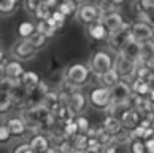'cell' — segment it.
I'll list each match as a JSON object with an SVG mask.
<instances>
[{
	"label": "cell",
	"instance_id": "obj_38",
	"mask_svg": "<svg viewBox=\"0 0 154 153\" xmlns=\"http://www.w3.org/2000/svg\"><path fill=\"white\" fill-rule=\"evenodd\" d=\"M5 61H7V58H5V51L2 49V46H0V64H5Z\"/></svg>",
	"mask_w": 154,
	"mask_h": 153
},
{
	"label": "cell",
	"instance_id": "obj_6",
	"mask_svg": "<svg viewBox=\"0 0 154 153\" xmlns=\"http://www.w3.org/2000/svg\"><path fill=\"white\" fill-rule=\"evenodd\" d=\"M3 124L8 128V131H10L13 139H16V140L26 139L29 128H27V124L22 120L21 115H14V113H11V112L7 113V115H3Z\"/></svg>",
	"mask_w": 154,
	"mask_h": 153
},
{
	"label": "cell",
	"instance_id": "obj_36",
	"mask_svg": "<svg viewBox=\"0 0 154 153\" xmlns=\"http://www.w3.org/2000/svg\"><path fill=\"white\" fill-rule=\"evenodd\" d=\"M11 153H33L30 150V147L27 142H19L18 145L13 147V150H11Z\"/></svg>",
	"mask_w": 154,
	"mask_h": 153
},
{
	"label": "cell",
	"instance_id": "obj_1",
	"mask_svg": "<svg viewBox=\"0 0 154 153\" xmlns=\"http://www.w3.org/2000/svg\"><path fill=\"white\" fill-rule=\"evenodd\" d=\"M91 70L88 64L83 62H75V64H68L64 70V84L72 88H84L91 81Z\"/></svg>",
	"mask_w": 154,
	"mask_h": 153
},
{
	"label": "cell",
	"instance_id": "obj_30",
	"mask_svg": "<svg viewBox=\"0 0 154 153\" xmlns=\"http://www.w3.org/2000/svg\"><path fill=\"white\" fill-rule=\"evenodd\" d=\"M70 140H72V145L75 150H83V151L86 150V147H88V134L86 132H78Z\"/></svg>",
	"mask_w": 154,
	"mask_h": 153
},
{
	"label": "cell",
	"instance_id": "obj_2",
	"mask_svg": "<svg viewBox=\"0 0 154 153\" xmlns=\"http://www.w3.org/2000/svg\"><path fill=\"white\" fill-rule=\"evenodd\" d=\"M113 65H115V53L108 48H99L92 51V54L89 56L88 61L89 70L95 77H100L102 73L113 69Z\"/></svg>",
	"mask_w": 154,
	"mask_h": 153
},
{
	"label": "cell",
	"instance_id": "obj_24",
	"mask_svg": "<svg viewBox=\"0 0 154 153\" xmlns=\"http://www.w3.org/2000/svg\"><path fill=\"white\" fill-rule=\"evenodd\" d=\"M37 32V24L32 21H22L18 26V30H16V35L18 38H29L33 33Z\"/></svg>",
	"mask_w": 154,
	"mask_h": 153
},
{
	"label": "cell",
	"instance_id": "obj_40",
	"mask_svg": "<svg viewBox=\"0 0 154 153\" xmlns=\"http://www.w3.org/2000/svg\"><path fill=\"white\" fill-rule=\"evenodd\" d=\"M43 153H56V148H54V147H53V145H51V147H49V148H48V150H45Z\"/></svg>",
	"mask_w": 154,
	"mask_h": 153
},
{
	"label": "cell",
	"instance_id": "obj_25",
	"mask_svg": "<svg viewBox=\"0 0 154 153\" xmlns=\"http://www.w3.org/2000/svg\"><path fill=\"white\" fill-rule=\"evenodd\" d=\"M56 7H57V10L68 19V18H73V16H75L78 5L73 2V0H60V2H57Z\"/></svg>",
	"mask_w": 154,
	"mask_h": 153
},
{
	"label": "cell",
	"instance_id": "obj_13",
	"mask_svg": "<svg viewBox=\"0 0 154 153\" xmlns=\"http://www.w3.org/2000/svg\"><path fill=\"white\" fill-rule=\"evenodd\" d=\"M141 118H143V115L137 110V109H134V107H129L127 110H125L121 116H119V121H121V124H122V129L124 131H132L134 128H137L140 124V121H141Z\"/></svg>",
	"mask_w": 154,
	"mask_h": 153
},
{
	"label": "cell",
	"instance_id": "obj_12",
	"mask_svg": "<svg viewBox=\"0 0 154 153\" xmlns=\"http://www.w3.org/2000/svg\"><path fill=\"white\" fill-rule=\"evenodd\" d=\"M124 16L121 14L119 8H113V10H106L103 11V16H102V24H103L108 32L115 30V29H119L122 24H124Z\"/></svg>",
	"mask_w": 154,
	"mask_h": 153
},
{
	"label": "cell",
	"instance_id": "obj_44",
	"mask_svg": "<svg viewBox=\"0 0 154 153\" xmlns=\"http://www.w3.org/2000/svg\"><path fill=\"white\" fill-rule=\"evenodd\" d=\"M2 78H3V77H0V83H2Z\"/></svg>",
	"mask_w": 154,
	"mask_h": 153
},
{
	"label": "cell",
	"instance_id": "obj_18",
	"mask_svg": "<svg viewBox=\"0 0 154 153\" xmlns=\"http://www.w3.org/2000/svg\"><path fill=\"white\" fill-rule=\"evenodd\" d=\"M86 33L94 42H105L106 37H108V29L102 24V21H99V22L86 26Z\"/></svg>",
	"mask_w": 154,
	"mask_h": 153
},
{
	"label": "cell",
	"instance_id": "obj_43",
	"mask_svg": "<svg viewBox=\"0 0 154 153\" xmlns=\"http://www.w3.org/2000/svg\"><path fill=\"white\" fill-rule=\"evenodd\" d=\"M73 153H84V151H83V150H75Z\"/></svg>",
	"mask_w": 154,
	"mask_h": 153
},
{
	"label": "cell",
	"instance_id": "obj_14",
	"mask_svg": "<svg viewBox=\"0 0 154 153\" xmlns=\"http://www.w3.org/2000/svg\"><path fill=\"white\" fill-rule=\"evenodd\" d=\"M27 144H29L30 150H32L33 153H43L45 150H48L49 147H51L48 134L38 132V131H35V132L30 135L29 140H27Z\"/></svg>",
	"mask_w": 154,
	"mask_h": 153
},
{
	"label": "cell",
	"instance_id": "obj_33",
	"mask_svg": "<svg viewBox=\"0 0 154 153\" xmlns=\"http://www.w3.org/2000/svg\"><path fill=\"white\" fill-rule=\"evenodd\" d=\"M11 140H13V137H11L8 128L3 123H0V145H8L11 144Z\"/></svg>",
	"mask_w": 154,
	"mask_h": 153
},
{
	"label": "cell",
	"instance_id": "obj_9",
	"mask_svg": "<svg viewBox=\"0 0 154 153\" xmlns=\"http://www.w3.org/2000/svg\"><path fill=\"white\" fill-rule=\"evenodd\" d=\"M129 35H130V38H134L138 43L149 42V40H152V24L137 19L135 22H130L129 24Z\"/></svg>",
	"mask_w": 154,
	"mask_h": 153
},
{
	"label": "cell",
	"instance_id": "obj_3",
	"mask_svg": "<svg viewBox=\"0 0 154 153\" xmlns=\"http://www.w3.org/2000/svg\"><path fill=\"white\" fill-rule=\"evenodd\" d=\"M102 16H103V11L99 8L97 3H89V2H84L81 5H78L76 8V13H75V18L81 26H89V24H94V22H99L102 21Z\"/></svg>",
	"mask_w": 154,
	"mask_h": 153
},
{
	"label": "cell",
	"instance_id": "obj_26",
	"mask_svg": "<svg viewBox=\"0 0 154 153\" xmlns=\"http://www.w3.org/2000/svg\"><path fill=\"white\" fill-rule=\"evenodd\" d=\"M51 11H53V7H49L48 3H45L42 2L37 7V10L33 11V18H35V21H45V19H48L49 16H51Z\"/></svg>",
	"mask_w": 154,
	"mask_h": 153
},
{
	"label": "cell",
	"instance_id": "obj_34",
	"mask_svg": "<svg viewBox=\"0 0 154 153\" xmlns=\"http://www.w3.org/2000/svg\"><path fill=\"white\" fill-rule=\"evenodd\" d=\"M40 3H42V0H24V10L32 16L33 11L37 10V7H38Z\"/></svg>",
	"mask_w": 154,
	"mask_h": 153
},
{
	"label": "cell",
	"instance_id": "obj_28",
	"mask_svg": "<svg viewBox=\"0 0 154 153\" xmlns=\"http://www.w3.org/2000/svg\"><path fill=\"white\" fill-rule=\"evenodd\" d=\"M19 0H0V16H10L18 8Z\"/></svg>",
	"mask_w": 154,
	"mask_h": 153
},
{
	"label": "cell",
	"instance_id": "obj_22",
	"mask_svg": "<svg viewBox=\"0 0 154 153\" xmlns=\"http://www.w3.org/2000/svg\"><path fill=\"white\" fill-rule=\"evenodd\" d=\"M27 40H29V43L33 46V49H35L37 53H38V51H42V49H45V48L48 46L51 38H49V37H46L45 33H42V32H38V30H37L32 37L27 38Z\"/></svg>",
	"mask_w": 154,
	"mask_h": 153
},
{
	"label": "cell",
	"instance_id": "obj_42",
	"mask_svg": "<svg viewBox=\"0 0 154 153\" xmlns=\"http://www.w3.org/2000/svg\"><path fill=\"white\" fill-rule=\"evenodd\" d=\"M0 77H3V64H0Z\"/></svg>",
	"mask_w": 154,
	"mask_h": 153
},
{
	"label": "cell",
	"instance_id": "obj_10",
	"mask_svg": "<svg viewBox=\"0 0 154 153\" xmlns=\"http://www.w3.org/2000/svg\"><path fill=\"white\" fill-rule=\"evenodd\" d=\"M67 107L73 115H81L88 109V96L81 91V88H72L68 94Z\"/></svg>",
	"mask_w": 154,
	"mask_h": 153
},
{
	"label": "cell",
	"instance_id": "obj_41",
	"mask_svg": "<svg viewBox=\"0 0 154 153\" xmlns=\"http://www.w3.org/2000/svg\"><path fill=\"white\" fill-rule=\"evenodd\" d=\"M76 5H81V3H84V2H88V0H73Z\"/></svg>",
	"mask_w": 154,
	"mask_h": 153
},
{
	"label": "cell",
	"instance_id": "obj_27",
	"mask_svg": "<svg viewBox=\"0 0 154 153\" xmlns=\"http://www.w3.org/2000/svg\"><path fill=\"white\" fill-rule=\"evenodd\" d=\"M135 77H137V78H141V80H145V81L151 83V84H152V80H154L152 69H149V67L145 65V64H137Z\"/></svg>",
	"mask_w": 154,
	"mask_h": 153
},
{
	"label": "cell",
	"instance_id": "obj_31",
	"mask_svg": "<svg viewBox=\"0 0 154 153\" xmlns=\"http://www.w3.org/2000/svg\"><path fill=\"white\" fill-rule=\"evenodd\" d=\"M125 148H127V153H146L145 142L141 139H130Z\"/></svg>",
	"mask_w": 154,
	"mask_h": 153
},
{
	"label": "cell",
	"instance_id": "obj_7",
	"mask_svg": "<svg viewBox=\"0 0 154 153\" xmlns=\"http://www.w3.org/2000/svg\"><path fill=\"white\" fill-rule=\"evenodd\" d=\"M130 38L129 35V22H124V24L119 27V29H115L111 32H108V37H106V48L113 51V53H119L122 49V46L127 40Z\"/></svg>",
	"mask_w": 154,
	"mask_h": 153
},
{
	"label": "cell",
	"instance_id": "obj_17",
	"mask_svg": "<svg viewBox=\"0 0 154 153\" xmlns=\"http://www.w3.org/2000/svg\"><path fill=\"white\" fill-rule=\"evenodd\" d=\"M130 84V91L135 96H141V97H152L154 99V93H152V84L148 83L141 78L134 77V80L129 83Z\"/></svg>",
	"mask_w": 154,
	"mask_h": 153
},
{
	"label": "cell",
	"instance_id": "obj_19",
	"mask_svg": "<svg viewBox=\"0 0 154 153\" xmlns=\"http://www.w3.org/2000/svg\"><path fill=\"white\" fill-rule=\"evenodd\" d=\"M40 80H42V78L38 77L37 72H33V70H24V72H22V75H21V78H19V84L26 89L27 93H32L33 89L38 86Z\"/></svg>",
	"mask_w": 154,
	"mask_h": 153
},
{
	"label": "cell",
	"instance_id": "obj_20",
	"mask_svg": "<svg viewBox=\"0 0 154 153\" xmlns=\"http://www.w3.org/2000/svg\"><path fill=\"white\" fill-rule=\"evenodd\" d=\"M119 53H122L125 58H129V59H132V61H135V62H138L140 54H141V43L135 42L134 38H129L127 43L124 45L122 49L119 51Z\"/></svg>",
	"mask_w": 154,
	"mask_h": 153
},
{
	"label": "cell",
	"instance_id": "obj_37",
	"mask_svg": "<svg viewBox=\"0 0 154 153\" xmlns=\"http://www.w3.org/2000/svg\"><path fill=\"white\" fill-rule=\"evenodd\" d=\"M84 153H103V147L99 145V144H94V145H88Z\"/></svg>",
	"mask_w": 154,
	"mask_h": 153
},
{
	"label": "cell",
	"instance_id": "obj_5",
	"mask_svg": "<svg viewBox=\"0 0 154 153\" xmlns=\"http://www.w3.org/2000/svg\"><path fill=\"white\" fill-rule=\"evenodd\" d=\"M115 70L118 72L119 78L122 81L130 83L135 77V70H137V62L125 58L122 53H115Z\"/></svg>",
	"mask_w": 154,
	"mask_h": 153
},
{
	"label": "cell",
	"instance_id": "obj_8",
	"mask_svg": "<svg viewBox=\"0 0 154 153\" xmlns=\"http://www.w3.org/2000/svg\"><path fill=\"white\" fill-rule=\"evenodd\" d=\"M10 54H11V58L18 59L21 62H27V61H32L35 58L37 51L33 49V46L29 43L27 38H18L10 46Z\"/></svg>",
	"mask_w": 154,
	"mask_h": 153
},
{
	"label": "cell",
	"instance_id": "obj_29",
	"mask_svg": "<svg viewBox=\"0 0 154 153\" xmlns=\"http://www.w3.org/2000/svg\"><path fill=\"white\" fill-rule=\"evenodd\" d=\"M11 109H13V105H11L10 93L0 91V116H3V115H7V113H10Z\"/></svg>",
	"mask_w": 154,
	"mask_h": 153
},
{
	"label": "cell",
	"instance_id": "obj_35",
	"mask_svg": "<svg viewBox=\"0 0 154 153\" xmlns=\"http://www.w3.org/2000/svg\"><path fill=\"white\" fill-rule=\"evenodd\" d=\"M103 153H124V147L116 142H111L106 147H103Z\"/></svg>",
	"mask_w": 154,
	"mask_h": 153
},
{
	"label": "cell",
	"instance_id": "obj_11",
	"mask_svg": "<svg viewBox=\"0 0 154 153\" xmlns=\"http://www.w3.org/2000/svg\"><path fill=\"white\" fill-rule=\"evenodd\" d=\"M134 10L138 21H145L152 24V10L154 0H134Z\"/></svg>",
	"mask_w": 154,
	"mask_h": 153
},
{
	"label": "cell",
	"instance_id": "obj_4",
	"mask_svg": "<svg viewBox=\"0 0 154 153\" xmlns=\"http://www.w3.org/2000/svg\"><path fill=\"white\" fill-rule=\"evenodd\" d=\"M88 96V107H92L94 110L105 112L106 107L111 104V91L105 86H95L86 94Z\"/></svg>",
	"mask_w": 154,
	"mask_h": 153
},
{
	"label": "cell",
	"instance_id": "obj_16",
	"mask_svg": "<svg viewBox=\"0 0 154 153\" xmlns=\"http://www.w3.org/2000/svg\"><path fill=\"white\" fill-rule=\"evenodd\" d=\"M110 91H111V102H116V104H119V102H127L130 94H132L130 84L127 81H122V80H119L115 86L110 88Z\"/></svg>",
	"mask_w": 154,
	"mask_h": 153
},
{
	"label": "cell",
	"instance_id": "obj_32",
	"mask_svg": "<svg viewBox=\"0 0 154 153\" xmlns=\"http://www.w3.org/2000/svg\"><path fill=\"white\" fill-rule=\"evenodd\" d=\"M73 121L76 123L79 132H88V131H89V128H91L89 120L83 115V113H81V115H75V116H73Z\"/></svg>",
	"mask_w": 154,
	"mask_h": 153
},
{
	"label": "cell",
	"instance_id": "obj_21",
	"mask_svg": "<svg viewBox=\"0 0 154 153\" xmlns=\"http://www.w3.org/2000/svg\"><path fill=\"white\" fill-rule=\"evenodd\" d=\"M102 128H103L108 134H111L113 137L124 131L122 124H121V121H119V118L113 116V115H105L103 121H102Z\"/></svg>",
	"mask_w": 154,
	"mask_h": 153
},
{
	"label": "cell",
	"instance_id": "obj_15",
	"mask_svg": "<svg viewBox=\"0 0 154 153\" xmlns=\"http://www.w3.org/2000/svg\"><path fill=\"white\" fill-rule=\"evenodd\" d=\"M24 72V67H22L21 61L18 59H7L3 64V77L8 78V80H13V81H19V78Z\"/></svg>",
	"mask_w": 154,
	"mask_h": 153
},
{
	"label": "cell",
	"instance_id": "obj_23",
	"mask_svg": "<svg viewBox=\"0 0 154 153\" xmlns=\"http://www.w3.org/2000/svg\"><path fill=\"white\" fill-rule=\"evenodd\" d=\"M97 78H99V81H100L102 86H105V88H113L119 80H121L119 75H118V72L115 70V67L110 69L108 72H105V73H102V75L97 77Z\"/></svg>",
	"mask_w": 154,
	"mask_h": 153
},
{
	"label": "cell",
	"instance_id": "obj_39",
	"mask_svg": "<svg viewBox=\"0 0 154 153\" xmlns=\"http://www.w3.org/2000/svg\"><path fill=\"white\" fill-rule=\"evenodd\" d=\"M42 2H45V3H48L49 7H56V5H57V0H42Z\"/></svg>",
	"mask_w": 154,
	"mask_h": 153
}]
</instances>
